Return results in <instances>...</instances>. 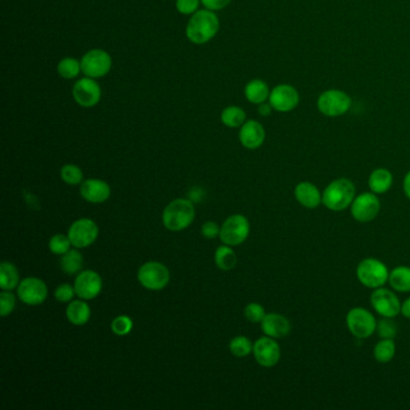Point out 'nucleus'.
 <instances>
[{
  "mask_svg": "<svg viewBox=\"0 0 410 410\" xmlns=\"http://www.w3.org/2000/svg\"><path fill=\"white\" fill-rule=\"evenodd\" d=\"M219 18L214 11L199 10L187 24V38L192 44L204 45L213 39L219 31Z\"/></svg>",
  "mask_w": 410,
  "mask_h": 410,
  "instance_id": "1",
  "label": "nucleus"
},
{
  "mask_svg": "<svg viewBox=\"0 0 410 410\" xmlns=\"http://www.w3.org/2000/svg\"><path fill=\"white\" fill-rule=\"evenodd\" d=\"M195 219L194 204L189 199H177L166 206L162 212V224L170 231L185 230Z\"/></svg>",
  "mask_w": 410,
  "mask_h": 410,
  "instance_id": "2",
  "label": "nucleus"
},
{
  "mask_svg": "<svg viewBox=\"0 0 410 410\" xmlns=\"http://www.w3.org/2000/svg\"><path fill=\"white\" fill-rule=\"evenodd\" d=\"M355 199V185L348 179L332 181L323 192V204L328 210L333 212L349 208Z\"/></svg>",
  "mask_w": 410,
  "mask_h": 410,
  "instance_id": "3",
  "label": "nucleus"
},
{
  "mask_svg": "<svg viewBox=\"0 0 410 410\" xmlns=\"http://www.w3.org/2000/svg\"><path fill=\"white\" fill-rule=\"evenodd\" d=\"M351 105H353L351 96L348 93L336 88L324 91L317 100L319 112L326 117L331 118L340 117L348 114L351 109Z\"/></svg>",
  "mask_w": 410,
  "mask_h": 410,
  "instance_id": "4",
  "label": "nucleus"
},
{
  "mask_svg": "<svg viewBox=\"0 0 410 410\" xmlns=\"http://www.w3.org/2000/svg\"><path fill=\"white\" fill-rule=\"evenodd\" d=\"M388 267L378 259L367 258L360 262L356 268L358 282L368 289H378L384 287L388 282Z\"/></svg>",
  "mask_w": 410,
  "mask_h": 410,
  "instance_id": "5",
  "label": "nucleus"
},
{
  "mask_svg": "<svg viewBox=\"0 0 410 410\" xmlns=\"http://www.w3.org/2000/svg\"><path fill=\"white\" fill-rule=\"evenodd\" d=\"M137 280L144 288L158 291L167 287L170 282V271L162 262H146L137 272Z\"/></svg>",
  "mask_w": 410,
  "mask_h": 410,
  "instance_id": "6",
  "label": "nucleus"
},
{
  "mask_svg": "<svg viewBox=\"0 0 410 410\" xmlns=\"http://www.w3.org/2000/svg\"><path fill=\"white\" fill-rule=\"evenodd\" d=\"M345 323L354 337H356L358 340H366L374 333L378 321L375 320L374 315L372 314L370 310L361 307H355L348 312Z\"/></svg>",
  "mask_w": 410,
  "mask_h": 410,
  "instance_id": "7",
  "label": "nucleus"
},
{
  "mask_svg": "<svg viewBox=\"0 0 410 410\" xmlns=\"http://www.w3.org/2000/svg\"><path fill=\"white\" fill-rule=\"evenodd\" d=\"M250 232V224L248 219L242 214H234L224 222L220 229L219 238L224 245H240L248 238Z\"/></svg>",
  "mask_w": 410,
  "mask_h": 410,
  "instance_id": "8",
  "label": "nucleus"
},
{
  "mask_svg": "<svg viewBox=\"0 0 410 410\" xmlns=\"http://www.w3.org/2000/svg\"><path fill=\"white\" fill-rule=\"evenodd\" d=\"M83 74L91 79H100L109 74L112 68V58L109 53L96 48L88 51L81 59Z\"/></svg>",
  "mask_w": 410,
  "mask_h": 410,
  "instance_id": "9",
  "label": "nucleus"
},
{
  "mask_svg": "<svg viewBox=\"0 0 410 410\" xmlns=\"http://www.w3.org/2000/svg\"><path fill=\"white\" fill-rule=\"evenodd\" d=\"M268 102L273 111L280 114H288L296 109L300 104V93L291 84L282 83L271 89Z\"/></svg>",
  "mask_w": 410,
  "mask_h": 410,
  "instance_id": "10",
  "label": "nucleus"
},
{
  "mask_svg": "<svg viewBox=\"0 0 410 410\" xmlns=\"http://www.w3.org/2000/svg\"><path fill=\"white\" fill-rule=\"evenodd\" d=\"M353 218L358 223H370L380 212V201L374 192H363L355 197L350 206Z\"/></svg>",
  "mask_w": 410,
  "mask_h": 410,
  "instance_id": "11",
  "label": "nucleus"
},
{
  "mask_svg": "<svg viewBox=\"0 0 410 410\" xmlns=\"http://www.w3.org/2000/svg\"><path fill=\"white\" fill-rule=\"evenodd\" d=\"M68 236L75 248H87L98 238L99 227L92 219L81 218L71 224Z\"/></svg>",
  "mask_w": 410,
  "mask_h": 410,
  "instance_id": "12",
  "label": "nucleus"
},
{
  "mask_svg": "<svg viewBox=\"0 0 410 410\" xmlns=\"http://www.w3.org/2000/svg\"><path fill=\"white\" fill-rule=\"evenodd\" d=\"M371 305L383 318H396L401 313L402 303L397 295L383 287L374 289L371 295Z\"/></svg>",
  "mask_w": 410,
  "mask_h": 410,
  "instance_id": "13",
  "label": "nucleus"
},
{
  "mask_svg": "<svg viewBox=\"0 0 410 410\" xmlns=\"http://www.w3.org/2000/svg\"><path fill=\"white\" fill-rule=\"evenodd\" d=\"M47 285L36 277H28L21 280L17 287V296L28 305H39L47 298Z\"/></svg>",
  "mask_w": 410,
  "mask_h": 410,
  "instance_id": "14",
  "label": "nucleus"
},
{
  "mask_svg": "<svg viewBox=\"0 0 410 410\" xmlns=\"http://www.w3.org/2000/svg\"><path fill=\"white\" fill-rule=\"evenodd\" d=\"M74 100L82 107H93L98 105L101 99V88L96 79L84 77L75 83L73 88Z\"/></svg>",
  "mask_w": 410,
  "mask_h": 410,
  "instance_id": "15",
  "label": "nucleus"
},
{
  "mask_svg": "<svg viewBox=\"0 0 410 410\" xmlns=\"http://www.w3.org/2000/svg\"><path fill=\"white\" fill-rule=\"evenodd\" d=\"M74 288L79 298L89 301L99 296L102 290V280L96 271H82L75 280Z\"/></svg>",
  "mask_w": 410,
  "mask_h": 410,
  "instance_id": "16",
  "label": "nucleus"
},
{
  "mask_svg": "<svg viewBox=\"0 0 410 410\" xmlns=\"http://www.w3.org/2000/svg\"><path fill=\"white\" fill-rule=\"evenodd\" d=\"M253 355L257 363L262 367H273L280 363V347L275 338L265 336L259 338L253 347Z\"/></svg>",
  "mask_w": 410,
  "mask_h": 410,
  "instance_id": "17",
  "label": "nucleus"
},
{
  "mask_svg": "<svg viewBox=\"0 0 410 410\" xmlns=\"http://www.w3.org/2000/svg\"><path fill=\"white\" fill-rule=\"evenodd\" d=\"M240 141L242 146L247 149H258L261 147L265 139L266 131L262 124L258 121H245V124L241 127Z\"/></svg>",
  "mask_w": 410,
  "mask_h": 410,
  "instance_id": "18",
  "label": "nucleus"
},
{
  "mask_svg": "<svg viewBox=\"0 0 410 410\" xmlns=\"http://www.w3.org/2000/svg\"><path fill=\"white\" fill-rule=\"evenodd\" d=\"M81 197L91 204H102L109 200L111 195V188L105 181L89 179L83 181L79 188Z\"/></svg>",
  "mask_w": 410,
  "mask_h": 410,
  "instance_id": "19",
  "label": "nucleus"
},
{
  "mask_svg": "<svg viewBox=\"0 0 410 410\" xmlns=\"http://www.w3.org/2000/svg\"><path fill=\"white\" fill-rule=\"evenodd\" d=\"M260 324L265 336L272 337L275 340L284 338L291 331L290 321L284 315L278 314V313H270L265 315V318Z\"/></svg>",
  "mask_w": 410,
  "mask_h": 410,
  "instance_id": "20",
  "label": "nucleus"
},
{
  "mask_svg": "<svg viewBox=\"0 0 410 410\" xmlns=\"http://www.w3.org/2000/svg\"><path fill=\"white\" fill-rule=\"evenodd\" d=\"M295 197L300 205L308 210H314L323 202V195L315 184L301 182L295 188Z\"/></svg>",
  "mask_w": 410,
  "mask_h": 410,
  "instance_id": "21",
  "label": "nucleus"
},
{
  "mask_svg": "<svg viewBox=\"0 0 410 410\" xmlns=\"http://www.w3.org/2000/svg\"><path fill=\"white\" fill-rule=\"evenodd\" d=\"M270 87L265 81L254 79L247 83L245 88V96L249 102L254 105H260L268 101L270 98Z\"/></svg>",
  "mask_w": 410,
  "mask_h": 410,
  "instance_id": "22",
  "label": "nucleus"
},
{
  "mask_svg": "<svg viewBox=\"0 0 410 410\" xmlns=\"http://www.w3.org/2000/svg\"><path fill=\"white\" fill-rule=\"evenodd\" d=\"M92 314L91 307L81 300L73 301L66 307V318L75 326H83L89 321Z\"/></svg>",
  "mask_w": 410,
  "mask_h": 410,
  "instance_id": "23",
  "label": "nucleus"
},
{
  "mask_svg": "<svg viewBox=\"0 0 410 410\" xmlns=\"http://www.w3.org/2000/svg\"><path fill=\"white\" fill-rule=\"evenodd\" d=\"M393 176L388 169H375L368 179V187L374 194H385L393 187Z\"/></svg>",
  "mask_w": 410,
  "mask_h": 410,
  "instance_id": "24",
  "label": "nucleus"
},
{
  "mask_svg": "<svg viewBox=\"0 0 410 410\" xmlns=\"http://www.w3.org/2000/svg\"><path fill=\"white\" fill-rule=\"evenodd\" d=\"M388 284L398 293H410V267H395L388 275Z\"/></svg>",
  "mask_w": 410,
  "mask_h": 410,
  "instance_id": "25",
  "label": "nucleus"
},
{
  "mask_svg": "<svg viewBox=\"0 0 410 410\" xmlns=\"http://www.w3.org/2000/svg\"><path fill=\"white\" fill-rule=\"evenodd\" d=\"M20 284V273L17 267L11 262H1L0 265V288L1 290H13Z\"/></svg>",
  "mask_w": 410,
  "mask_h": 410,
  "instance_id": "26",
  "label": "nucleus"
},
{
  "mask_svg": "<svg viewBox=\"0 0 410 410\" xmlns=\"http://www.w3.org/2000/svg\"><path fill=\"white\" fill-rule=\"evenodd\" d=\"M61 267L66 275L79 273L83 267L82 254L79 253L77 248L70 249L64 255H61Z\"/></svg>",
  "mask_w": 410,
  "mask_h": 410,
  "instance_id": "27",
  "label": "nucleus"
},
{
  "mask_svg": "<svg viewBox=\"0 0 410 410\" xmlns=\"http://www.w3.org/2000/svg\"><path fill=\"white\" fill-rule=\"evenodd\" d=\"M220 119L225 127L235 129L245 124L247 114L245 109H241L240 106H227V109H223Z\"/></svg>",
  "mask_w": 410,
  "mask_h": 410,
  "instance_id": "28",
  "label": "nucleus"
},
{
  "mask_svg": "<svg viewBox=\"0 0 410 410\" xmlns=\"http://www.w3.org/2000/svg\"><path fill=\"white\" fill-rule=\"evenodd\" d=\"M214 260L220 270L230 271L237 264V257L230 245H220L214 254Z\"/></svg>",
  "mask_w": 410,
  "mask_h": 410,
  "instance_id": "29",
  "label": "nucleus"
},
{
  "mask_svg": "<svg viewBox=\"0 0 410 410\" xmlns=\"http://www.w3.org/2000/svg\"><path fill=\"white\" fill-rule=\"evenodd\" d=\"M396 344L393 340H381L375 344L373 355L375 361L379 363H388L395 358Z\"/></svg>",
  "mask_w": 410,
  "mask_h": 410,
  "instance_id": "30",
  "label": "nucleus"
},
{
  "mask_svg": "<svg viewBox=\"0 0 410 410\" xmlns=\"http://www.w3.org/2000/svg\"><path fill=\"white\" fill-rule=\"evenodd\" d=\"M58 74L61 77L66 79H73L79 76V73L82 71L81 68V61L75 59L73 57L63 58L57 66Z\"/></svg>",
  "mask_w": 410,
  "mask_h": 410,
  "instance_id": "31",
  "label": "nucleus"
},
{
  "mask_svg": "<svg viewBox=\"0 0 410 410\" xmlns=\"http://www.w3.org/2000/svg\"><path fill=\"white\" fill-rule=\"evenodd\" d=\"M253 343L247 337L237 336L230 342L229 349L237 358H245L249 354L253 353Z\"/></svg>",
  "mask_w": 410,
  "mask_h": 410,
  "instance_id": "32",
  "label": "nucleus"
},
{
  "mask_svg": "<svg viewBox=\"0 0 410 410\" xmlns=\"http://www.w3.org/2000/svg\"><path fill=\"white\" fill-rule=\"evenodd\" d=\"M61 177L63 182L69 185H77L83 182V172L79 166L74 164H66L61 170Z\"/></svg>",
  "mask_w": 410,
  "mask_h": 410,
  "instance_id": "33",
  "label": "nucleus"
},
{
  "mask_svg": "<svg viewBox=\"0 0 410 410\" xmlns=\"http://www.w3.org/2000/svg\"><path fill=\"white\" fill-rule=\"evenodd\" d=\"M71 241L69 236L63 235V234H57V235L52 236L51 240L48 242V248L56 255H64L66 252L70 250Z\"/></svg>",
  "mask_w": 410,
  "mask_h": 410,
  "instance_id": "34",
  "label": "nucleus"
},
{
  "mask_svg": "<svg viewBox=\"0 0 410 410\" xmlns=\"http://www.w3.org/2000/svg\"><path fill=\"white\" fill-rule=\"evenodd\" d=\"M397 325L391 318L381 319L377 323L375 332L381 340H393L397 335Z\"/></svg>",
  "mask_w": 410,
  "mask_h": 410,
  "instance_id": "35",
  "label": "nucleus"
},
{
  "mask_svg": "<svg viewBox=\"0 0 410 410\" xmlns=\"http://www.w3.org/2000/svg\"><path fill=\"white\" fill-rule=\"evenodd\" d=\"M134 328V323L127 315H118L111 323V330L117 336H127Z\"/></svg>",
  "mask_w": 410,
  "mask_h": 410,
  "instance_id": "36",
  "label": "nucleus"
},
{
  "mask_svg": "<svg viewBox=\"0 0 410 410\" xmlns=\"http://www.w3.org/2000/svg\"><path fill=\"white\" fill-rule=\"evenodd\" d=\"M265 315H266L265 308L260 303H257V302L249 303L245 308V317L249 323H261L264 318H265Z\"/></svg>",
  "mask_w": 410,
  "mask_h": 410,
  "instance_id": "37",
  "label": "nucleus"
},
{
  "mask_svg": "<svg viewBox=\"0 0 410 410\" xmlns=\"http://www.w3.org/2000/svg\"><path fill=\"white\" fill-rule=\"evenodd\" d=\"M16 307V297L9 290H3L0 294V310H1V317L5 318L13 313Z\"/></svg>",
  "mask_w": 410,
  "mask_h": 410,
  "instance_id": "38",
  "label": "nucleus"
},
{
  "mask_svg": "<svg viewBox=\"0 0 410 410\" xmlns=\"http://www.w3.org/2000/svg\"><path fill=\"white\" fill-rule=\"evenodd\" d=\"M76 295L74 287H71L70 284H61L56 290H54V297L56 300L59 302H70Z\"/></svg>",
  "mask_w": 410,
  "mask_h": 410,
  "instance_id": "39",
  "label": "nucleus"
},
{
  "mask_svg": "<svg viewBox=\"0 0 410 410\" xmlns=\"http://www.w3.org/2000/svg\"><path fill=\"white\" fill-rule=\"evenodd\" d=\"M201 0H176V9L182 15H194L199 11Z\"/></svg>",
  "mask_w": 410,
  "mask_h": 410,
  "instance_id": "40",
  "label": "nucleus"
},
{
  "mask_svg": "<svg viewBox=\"0 0 410 410\" xmlns=\"http://www.w3.org/2000/svg\"><path fill=\"white\" fill-rule=\"evenodd\" d=\"M220 229L222 227H219L218 224L214 223V222H207L201 227V234L207 240H213L220 235Z\"/></svg>",
  "mask_w": 410,
  "mask_h": 410,
  "instance_id": "41",
  "label": "nucleus"
},
{
  "mask_svg": "<svg viewBox=\"0 0 410 410\" xmlns=\"http://www.w3.org/2000/svg\"><path fill=\"white\" fill-rule=\"evenodd\" d=\"M201 3L207 10L219 11L225 9L227 5L231 3V0H201Z\"/></svg>",
  "mask_w": 410,
  "mask_h": 410,
  "instance_id": "42",
  "label": "nucleus"
},
{
  "mask_svg": "<svg viewBox=\"0 0 410 410\" xmlns=\"http://www.w3.org/2000/svg\"><path fill=\"white\" fill-rule=\"evenodd\" d=\"M205 197V190L200 187H194L188 192V199L192 201V204H197L204 200Z\"/></svg>",
  "mask_w": 410,
  "mask_h": 410,
  "instance_id": "43",
  "label": "nucleus"
},
{
  "mask_svg": "<svg viewBox=\"0 0 410 410\" xmlns=\"http://www.w3.org/2000/svg\"><path fill=\"white\" fill-rule=\"evenodd\" d=\"M272 111H273V109H272L270 102H264V104L259 105L258 112L262 117H268L272 114Z\"/></svg>",
  "mask_w": 410,
  "mask_h": 410,
  "instance_id": "44",
  "label": "nucleus"
},
{
  "mask_svg": "<svg viewBox=\"0 0 410 410\" xmlns=\"http://www.w3.org/2000/svg\"><path fill=\"white\" fill-rule=\"evenodd\" d=\"M401 314L404 318L410 319V297L407 298L406 301L403 302L401 305Z\"/></svg>",
  "mask_w": 410,
  "mask_h": 410,
  "instance_id": "45",
  "label": "nucleus"
},
{
  "mask_svg": "<svg viewBox=\"0 0 410 410\" xmlns=\"http://www.w3.org/2000/svg\"><path fill=\"white\" fill-rule=\"evenodd\" d=\"M403 190H404L406 197L410 200V171L403 179Z\"/></svg>",
  "mask_w": 410,
  "mask_h": 410,
  "instance_id": "46",
  "label": "nucleus"
}]
</instances>
